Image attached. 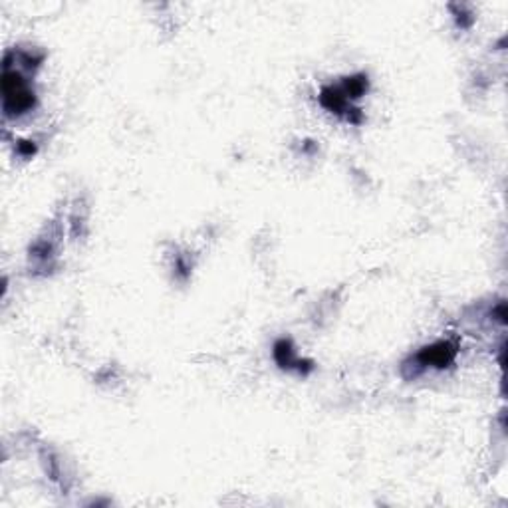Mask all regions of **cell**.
Here are the masks:
<instances>
[{"label":"cell","instance_id":"obj_1","mask_svg":"<svg viewBox=\"0 0 508 508\" xmlns=\"http://www.w3.org/2000/svg\"><path fill=\"white\" fill-rule=\"evenodd\" d=\"M34 92L30 90L28 81L22 78L21 71L11 70L8 66H4L2 74V105L4 113L8 117H18L22 113L30 112L34 108Z\"/></svg>","mask_w":508,"mask_h":508},{"label":"cell","instance_id":"obj_4","mask_svg":"<svg viewBox=\"0 0 508 508\" xmlns=\"http://www.w3.org/2000/svg\"><path fill=\"white\" fill-rule=\"evenodd\" d=\"M367 90V78L366 76H356V78H347L342 92L346 96L347 100L350 98H362Z\"/></svg>","mask_w":508,"mask_h":508},{"label":"cell","instance_id":"obj_2","mask_svg":"<svg viewBox=\"0 0 508 508\" xmlns=\"http://www.w3.org/2000/svg\"><path fill=\"white\" fill-rule=\"evenodd\" d=\"M457 350L451 346L449 342H439L433 346L423 347L419 352L417 359L421 362V366H433V367H447L453 359H455Z\"/></svg>","mask_w":508,"mask_h":508},{"label":"cell","instance_id":"obj_3","mask_svg":"<svg viewBox=\"0 0 508 508\" xmlns=\"http://www.w3.org/2000/svg\"><path fill=\"white\" fill-rule=\"evenodd\" d=\"M275 357L276 362L282 367H296V369H302V362L294 356V350L290 346V342H278L275 346Z\"/></svg>","mask_w":508,"mask_h":508}]
</instances>
